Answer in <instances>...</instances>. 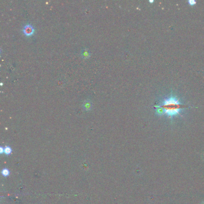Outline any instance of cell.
Wrapping results in <instances>:
<instances>
[{
    "instance_id": "1",
    "label": "cell",
    "mask_w": 204,
    "mask_h": 204,
    "mask_svg": "<svg viewBox=\"0 0 204 204\" xmlns=\"http://www.w3.org/2000/svg\"><path fill=\"white\" fill-rule=\"evenodd\" d=\"M154 107L156 115H166L172 119L181 115L187 106L182 102L179 97L171 93L162 99Z\"/></svg>"
},
{
    "instance_id": "7",
    "label": "cell",
    "mask_w": 204,
    "mask_h": 204,
    "mask_svg": "<svg viewBox=\"0 0 204 204\" xmlns=\"http://www.w3.org/2000/svg\"><path fill=\"white\" fill-rule=\"evenodd\" d=\"M188 3L190 5H194L196 4V1H194V0H189V1H188Z\"/></svg>"
},
{
    "instance_id": "6",
    "label": "cell",
    "mask_w": 204,
    "mask_h": 204,
    "mask_svg": "<svg viewBox=\"0 0 204 204\" xmlns=\"http://www.w3.org/2000/svg\"><path fill=\"white\" fill-rule=\"evenodd\" d=\"M82 55H83L84 57L87 58V57H88L90 55V53L86 49H85L82 51Z\"/></svg>"
},
{
    "instance_id": "9",
    "label": "cell",
    "mask_w": 204,
    "mask_h": 204,
    "mask_svg": "<svg viewBox=\"0 0 204 204\" xmlns=\"http://www.w3.org/2000/svg\"><path fill=\"white\" fill-rule=\"evenodd\" d=\"M149 2H151V3H152V2H154V1H153V0H152V1H149Z\"/></svg>"
},
{
    "instance_id": "4",
    "label": "cell",
    "mask_w": 204,
    "mask_h": 204,
    "mask_svg": "<svg viewBox=\"0 0 204 204\" xmlns=\"http://www.w3.org/2000/svg\"><path fill=\"white\" fill-rule=\"evenodd\" d=\"M1 173H2V175H3V176L7 177V176H8V175H9V174H10V172H9V169L5 168V169H3L2 170V172H1Z\"/></svg>"
},
{
    "instance_id": "5",
    "label": "cell",
    "mask_w": 204,
    "mask_h": 204,
    "mask_svg": "<svg viewBox=\"0 0 204 204\" xmlns=\"http://www.w3.org/2000/svg\"><path fill=\"white\" fill-rule=\"evenodd\" d=\"M4 153L7 155H9L11 154V153H12V149H11L10 147H8V146L5 147L4 149Z\"/></svg>"
},
{
    "instance_id": "3",
    "label": "cell",
    "mask_w": 204,
    "mask_h": 204,
    "mask_svg": "<svg viewBox=\"0 0 204 204\" xmlns=\"http://www.w3.org/2000/svg\"><path fill=\"white\" fill-rule=\"evenodd\" d=\"M92 102L90 100H86L83 104V107L86 110H90L92 108Z\"/></svg>"
},
{
    "instance_id": "8",
    "label": "cell",
    "mask_w": 204,
    "mask_h": 204,
    "mask_svg": "<svg viewBox=\"0 0 204 204\" xmlns=\"http://www.w3.org/2000/svg\"><path fill=\"white\" fill-rule=\"evenodd\" d=\"M3 152H4V149H3V147H1L0 148V153H2Z\"/></svg>"
},
{
    "instance_id": "2",
    "label": "cell",
    "mask_w": 204,
    "mask_h": 204,
    "mask_svg": "<svg viewBox=\"0 0 204 204\" xmlns=\"http://www.w3.org/2000/svg\"><path fill=\"white\" fill-rule=\"evenodd\" d=\"M23 32L24 33V34L27 36H30V35L33 34L34 32V28L33 26L31 24H26L24 26V28H23Z\"/></svg>"
}]
</instances>
